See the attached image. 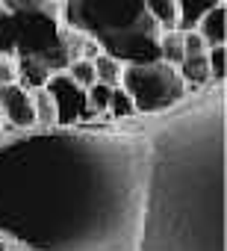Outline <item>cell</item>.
Masks as SVG:
<instances>
[{"instance_id":"5bb4252c","label":"cell","mask_w":227,"mask_h":251,"mask_svg":"<svg viewBox=\"0 0 227 251\" xmlns=\"http://www.w3.org/2000/svg\"><path fill=\"white\" fill-rule=\"evenodd\" d=\"M224 62H227V50H224V48H209V50H206L209 83H215V86H221V83H224V74H227Z\"/></svg>"},{"instance_id":"ba28073f","label":"cell","mask_w":227,"mask_h":251,"mask_svg":"<svg viewBox=\"0 0 227 251\" xmlns=\"http://www.w3.org/2000/svg\"><path fill=\"white\" fill-rule=\"evenodd\" d=\"M157 48H159V62L168 65V68H177V65L186 59V56H183V33H180V30L162 33L159 42H157Z\"/></svg>"},{"instance_id":"277c9868","label":"cell","mask_w":227,"mask_h":251,"mask_svg":"<svg viewBox=\"0 0 227 251\" xmlns=\"http://www.w3.org/2000/svg\"><path fill=\"white\" fill-rule=\"evenodd\" d=\"M195 33L204 39L206 50L209 48H224V39H227V3H224V0H215L212 9L201 18Z\"/></svg>"},{"instance_id":"7c38bea8","label":"cell","mask_w":227,"mask_h":251,"mask_svg":"<svg viewBox=\"0 0 227 251\" xmlns=\"http://www.w3.org/2000/svg\"><path fill=\"white\" fill-rule=\"evenodd\" d=\"M115 121H130L133 115H139L136 112V106H133V98L118 86V89H112V98H109V109H106Z\"/></svg>"},{"instance_id":"e0dca14e","label":"cell","mask_w":227,"mask_h":251,"mask_svg":"<svg viewBox=\"0 0 227 251\" xmlns=\"http://www.w3.org/2000/svg\"><path fill=\"white\" fill-rule=\"evenodd\" d=\"M206 53V45L204 39L192 30V33H183V56H204Z\"/></svg>"},{"instance_id":"7a4b0ae2","label":"cell","mask_w":227,"mask_h":251,"mask_svg":"<svg viewBox=\"0 0 227 251\" xmlns=\"http://www.w3.org/2000/svg\"><path fill=\"white\" fill-rule=\"evenodd\" d=\"M45 92L50 95L53 106H56V124L59 127H74L83 121L89 103H86V92L68 77V74H50Z\"/></svg>"},{"instance_id":"3957f363","label":"cell","mask_w":227,"mask_h":251,"mask_svg":"<svg viewBox=\"0 0 227 251\" xmlns=\"http://www.w3.org/2000/svg\"><path fill=\"white\" fill-rule=\"evenodd\" d=\"M0 118H3L12 130H33L36 127L33 95L18 83L0 86Z\"/></svg>"},{"instance_id":"5b68a950","label":"cell","mask_w":227,"mask_h":251,"mask_svg":"<svg viewBox=\"0 0 227 251\" xmlns=\"http://www.w3.org/2000/svg\"><path fill=\"white\" fill-rule=\"evenodd\" d=\"M50 80V71L47 65L39 59V56H18V86H24L27 92H39L45 89Z\"/></svg>"},{"instance_id":"8fae6325","label":"cell","mask_w":227,"mask_h":251,"mask_svg":"<svg viewBox=\"0 0 227 251\" xmlns=\"http://www.w3.org/2000/svg\"><path fill=\"white\" fill-rule=\"evenodd\" d=\"M33 95V112H36V127H56V106L50 100V95L45 89L39 92H30Z\"/></svg>"},{"instance_id":"9c48e42d","label":"cell","mask_w":227,"mask_h":251,"mask_svg":"<svg viewBox=\"0 0 227 251\" xmlns=\"http://www.w3.org/2000/svg\"><path fill=\"white\" fill-rule=\"evenodd\" d=\"M212 3L215 0H183V3H177L180 6V21H177V30L180 33H192V30H198V24H201V18L212 9Z\"/></svg>"},{"instance_id":"2e32d148","label":"cell","mask_w":227,"mask_h":251,"mask_svg":"<svg viewBox=\"0 0 227 251\" xmlns=\"http://www.w3.org/2000/svg\"><path fill=\"white\" fill-rule=\"evenodd\" d=\"M18 83V59L9 53H0V86Z\"/></svg>"},{"instance_id":"ac0fdd59","label":"cell","mask_w":227,"mask_h":251,"mask_svg":"<svg viewBox=\"0 0 227 251\" xmlns=\"http://www.w3.org/2000/svg\"><path fill=\"white\" fill-rule=\"evenodd\" d=\"M0 251H18V248H12L9 242H0Z\"/></svg>"},{"instance_id":"6da1fadb","label":"cell","mask_w":227,"mask_h":251,"mask_svg":"<svg viewBox=\"0 0 227 251\" xmlns=\"http://www.w3.org/2000/svg\"><path fill=\"white\" fill-rule=\"evenodd\" d=\"M121 89L133 98L136 112H162L186 98V86L177 68H168L162 62L127 65L121 77Z\"/></svg>"},{"instance_id":"52a82bcc","label":"cell","mask_w":227,"mask_h":251,"mask_svg":"<svg viewBox=\"0 0 227 251\" xmlns=\"http://www.w3.org/2000/svg\"><path fill=\"white\" fill-rule=\"evenodd\" d=\"M148 15L157 21L159 33H168V30H177V21H180V6L177 0H151V3H145Z\"/></svg>"},{"instance_id":"30bf717a","label":"cell","mask_w":227,"mask_h":251,"mask_svg":"<svg viewBox=\"0 0 227 251\" xmlns=\"http://www.w3.org/2000/svg\"><path fill=\"white\" fill-rule=\"evenodd\" d=\"M91 65H94V80L100 86H109V89H118L121 86V77H124V68L127 65H121L118 59H112L106 53H100Z\"/></svg>"},{"instance_id":"4fadbf2b","label":"cell","mask_w":227,"mask_h":251,"mask_svg":"<svg viewBox=\"0 0 227 251\" xmlns=\"http://www.w3.org/2000/svg\"><path fill=\"white\" fill-rule=\"evenodd\" d=\"M65 74L86 92V89H91L97 80H94V65L89 62V59H77V62H71L68 68H65Z\"/></svg>"},{"instance_id":"9a60e30c","label":"cell","mask_w":227,"mask_h":251,"mask_svg":"<svg viewBox=\"0 0 227 251\" xmlns=\"http://www.w3.org/2000/svg\"><path fill=\"white\" fill-rule=\"evenodd\" d=\"M109 98H112V89H109V86L94 83L91 89H86V103H89V109L97 112V115H103V112L109 109Z\"/></svg>"},{"instance_id":"8992f818","label":"cell","mask_w":227,"mask_h":251,"mask_svg":"<svg viewBox=\"0 0 227 251\" xmlns=\"http://www.w3.org/2000/svg\"><path fill=\"white\" fill-rule=\"evenodd\" d=\"M177 74H180L183 86H192V89L209 86V65H206V53H204V56H186V59L177 65Z\"/></svg>"}]
</instances>
